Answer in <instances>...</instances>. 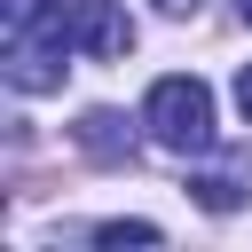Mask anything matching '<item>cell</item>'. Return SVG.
Masks as SVG:
<instances>
[{
	"label": "cell",
	"instance_id": "9",
	"mask_svg": "<svg viewBox=\"0 0 252 252\" xmlns=\"http://www.w3.org/2000/svg\"><path fill=\"white\" fill-rule=\"evenodd\" d=\"M236 8H244V24H252V0H236Z\"/></svg>",
	"mask_w": 252,
	"mask_h": 252
},
{
	"label": "cell",
	"instance_id": "4",
	"mask_svg": "<svg viewBox=\"0 0 252 252\" xmlns=\"http://www.w3.org/2000/svg\"><path fill=\"white\" fill-rule=\"evenodd\" d=\"M79 142H87L94 158H126V134H118L110 110H87V118H79Z\"/></svg>",
	"mask_w": 252,
	"mask_h": 252
},
{
	"label": "cell",
	"instance_id": "8",
	"mask_svg": "<svg viewBox=\"0 0 252 252\" xmlns=\"http://www.w3.org/2000/svg\"><path fill=\"white\" fill-rule=\"evenodd\" d=\"M150 8H158V16H197L205 0H150Z\"/></svg>",
	"mask_w": 252,
	"mask_h": 252
},
{
	"label": "cell",
	"instance_id": "2",
	"mask_svg": "<svg viewBox=\"0 0 252 252\" xmlns=\"http://www.w3.org/2000/svg\"><path fill=\"white\" fill-rule=\"evenodd\" d=\"M71 47H87L94 63H118V55H134V24L110 0H79L71 8Z\"/></svg>",
	"mask_w": 252,
	"mask_h": 252
},
{
	"label": "cell",
	"instance_id": "6",
	"mask_svg": "<svg viewBox=\"0 0 252 252\" xmlns=\"http://www.w3.org/2000/svg\"><path fill=\"white\" fill-rule=\"evenodd\" d=\"M94 244H102V252H118V244H158V228H150V220H102Z\"/></svg>",
	"mask_w": 252,
	"mask_h": 252
},
{
	"label": "cell",
	"instance_id": "3",
	"mask_svg": "<svg viewBox=\"0 0 252 252\" xmlns=\"http://www.w3.org/2000/svg\"><path fill=\"white\" fill-rule=\"evenodd\" d=\"M189 197H197L205 213H236V205L252 197V150H244V158H228L220 173H197V181H189Z\"/></svg>",
	"mask_w": 252,
	"mask_h": 252
},
{
	"label": "cell",
	"instance_id": "7",
	"mask_svg": "<svg viewBox=\"0 0 252 252\" xmlns=\"http://www.w3.org/2000/svg\"><path fill=\"white\" fill-rule=\"evenodd\" d=\"M236 110H244V126H252V63L236 71Z\"/></svg>",
	"mask_w": 252,
	"mask_h": 252
},
{
	"label": "cell",
	"instance_id": "5",
	"mask_svg": "<svg viewBox=\"0 0 252 252\" xmlns=\"http://www.w3.org/2000/svg\"><path fill=\"white\" fill-rule=\"evenodd\" d=\"M0 16H8V39H16V32H39V24H55L63 8H55V0H0Z\"/></svg>",
	"mask_w": 252,
	"mask_h": 252
},
{
	"label": "cell",
	"instance_id": "1",
	"mask_svg": "<svg viewBox=\"0 0 252 252\" xmlns=\"http://www.w3.org/2000/svg\"><path fill=\"white\" fill-rule=\"evenodd\" d=\"M142 126H150V142H165V150H213V87L189 79V71L158 79L150 102H142Z\"/></svg>",
	"mask_w": 252,
	"mask_h": 252
}]
</instances>
